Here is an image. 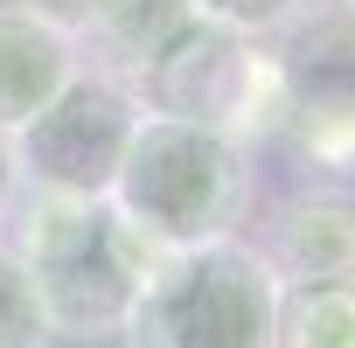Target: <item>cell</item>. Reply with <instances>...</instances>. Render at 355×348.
I'll list each match as a JSON object with an SVG mask.
<instances>
[{"label": "cell", "mask_w": 355, "mask_h": 348, "mask_svg": "<svg viewBox=\"0 0 355 348\" xmlns=\"http://www.w3.org/2000/svg\"><path fill=\"white\" fill-rule=\"evenodd\" d=\"M8 251L28 272L49 334L63 341H112L153 272V251L119 223L105 195L21 189L8 209Z\"/></svg>", "instance_id": "cell-1"}, {"label": "cell", "mask_w": 355, "mask_h": 348, "mask_svg": "<svg viewBox=\"0 0 355 348\" xmlns=\"http://www.w3.org/2000/svg\"><path fill=\"white\" fill-rule=\"evenodd\" d=\"M105 202L153 258L223 244L251 216V146L189 119L139 112Z\"/></svg>", "instance_id": "cell-2"}, {"label": "cell", "mask_w": 355, "mask_h": 348, "mask_svg": "<svg viewBox=\"0 0 355 348\" xmlns=\"http://www.w3.org/2000/svg\"><path fill=\"white\" fill-rule=\"evenodd\" d=\"M125 348H279V279L244 237L153 258L125 327Z\"/></svg>", "instance_id": "cell-3"}, {"label": "cell", "mask_w": 355, "mask_h": 348, "mask_svg": "<svg viewBox=\"0 0 355 348\" xmlns=\"http://www.w3.org/2000/svg\"><path fill=\"white\" fill-rule=\"evenodd\" d=\"M139 112L160 119H189L209 132H230L244 146H258L265 132H279V77H272V49L265 35H237L223 21H189L139 77H132Z\"/></svg>", "instance_id": "cell-4"}, {"label": "cell", "mask_w": 355, "mask_h": 348, "mask_svg": "<svg viewBox=\"0 0 355 348\" xmlns=\"http://www.w3.org/2000/svg\"><path fill=\"white\" fill-rule=\"evenodd\" d=\"M279 77V132L300 139L313 167L355 160V0H300L265 35Z\"/></svg>", "instance_id": "cell-5"}, {"label": "cell", "mask_w": 355, "mask_h": 348, "mask_svg": "<svg viewBox=\"0 0 355 348\" xmlns=\"http://www.w3.org/2000/svg\"><path fill=\"white\" fill-rule=\"evenodd\" d=\"M132 125H139L132 84H119L105 70H77L21 132H8L21 189H42V195H105L119 160H125Z\"/></svg>", "instance_id": "cell-6"}, {"label": "cell", "mask_w": 355, "mask_h": 348, "mask_svg": "<svg viewBox=\"0 0 355 348\" xmlns=\"http://www.w3.org/2000/svg\"><path fill=\"white\" fill-rule=\"evenodd\" d=\"M265 272L286 279H348L355 272V195L348 189H300L272 209L265 237L251 244Z\"/></svg>", "instance_id": "cell-7"}, {"label": "cell", "mask_w": 355, "mask_h": 348, "mask_svg": "<svg viewBox=\"0 0 355 348\" xmlns=\"http://www.w3.org/2000/svg\"><path fill=\"white\" fill-rule=\"evenodd\" d=\"M84 70L77 35L28 15V8H0V132H21L70 77Z\"/></svg>", "instance_id": "cell-8"}, {"label": "cell", "mask_w": 355, "mask_h": 348, "mask_svg": "<svg viewBox=\"0 0 355 348\" xmlns=\"http://www.w3.org/2000/svg\"><path fill=\"white\" fill-rule=\"evenodd\" d=\"M189 21H196V0H105L77 28V56H84V70H105V77L132 84Z\"/></svg>", "instance_id": "cell-9"}, {"label": "cell", "mask_w": 355, "mask_h": 348, "mask_svg": "<svg viewBox=\"0 0 355 348\" xmlns=\"http://www.w3.org/2000/svg\"><path fill=\"white\" fill-rule=\"evenodd\" d=\"M279 348H355V272L279 286Z\"/></svg>", "instance_id": "cell-10"}, {"label": "cell", "mask_w": 355, "mask_h": 348, "mask_svg": "<svg viewBox=\"0 0 355 348\" xmlns=\"http://www.w3.org/2000/svg\"><path fill=\"white\" fill-rule=\"evenodd\" d=\"M49 320H42V299L28 286V272L15 265V251L0 244V348H49Z\"/></svg>", "instance_id": "cell-11"}, {"label": "cell", "mask_w": 355, "mask_h": 348, "mask_svg": "<svg viewBox=\"0 0 355 348\" xmlns=\"http://www.w3.org/2000/svg\"><path fill=\"white\" fill-rule=\"evenodd\" d=\"M293 8H300V0H196L202 21H223V28H237V35H272Z\"/></svg>", "instance_id": "cell-12"}, {"label": "cell", "mask_w": 355, "mask_h": 348, "mask_svg": "<svg viewBox=\"0 0 355 348\" xmlns=\"http://www.w3.org/2000/svg\"><path fill=\"white\" fill-rule=\"evenodd\" d=\"M15 8H28V15H42V21H56V28H84L98 8H105V0H15Z\"/></svg>", "instance_id": "cell-13"}, {"label": "cell", "mask_w": 355, "mask_h": 348, "mask_svg": "<svg viewBox=\"0 0 355 348\" xmlns=\"http://www.w3.org/2000/svg\"><path fill=\"white\" fill-rule=\"evenodd\" d=\"M15 195H21V174H15V146H8V132H0V230H8Z\"/></svg>", "instance_id": "cell-14"}]
</instances>
